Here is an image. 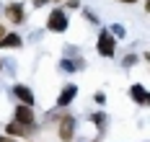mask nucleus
I'll list each match as a JSON object with an SVG mask.
<instances>
[{
    "label": "nucleus",
    "mask_w": 150,
    "mask_h": 142,
    "mask_svg": "<svg viewBox=\"0 0 150 142\" xmlns=\"http://www.w3.org/2000/svg\"><path fill=\"white\" fill-rule=\"evenodd\" d=\"M67 26H70V21H67V13H65L62 8H54V11H49V16H47V29H49V31L62 34Z\"/></svg>",
    "instance_id": "f257e3e1"
},
{
    "label": "nucleus",
    "mask_w": 150,
    "mask_h": 142,
    "mask_svg": "<svg viewBox=\"0 0 150 142\" xmlns=\"http://www.w3.org/2000/svg\"><path fill=\"white\" fill-rule=\"evenodd\" d=\"M96 47H98V54H101V57H114V54H117V39H114V36H111V31H101L98 34V44H96Z\"/></svg>",
    "instance_id": "f03ea898"
},
{
    "label": "nucleus",
    "mask_w": 150,
    "mask_h": 142,
    "mask_svg": "<svg viewBox=\"0 0 150 142\" xmlns=\"http://www.w3.org/2000/svg\"><path fill=\"white\" fill-rule=\"evenodd\" d=\"M57 134H60L62 142H73V137H75V116L62 114L60 116V127H57Z\"/></svg>",
    "instance_id": "7ed1b4c3"
},
{
    "label": "nucleus",
    "mask_w": 150,
    "mask_h": 142,
    "mask_svg": "<svg viewBox=\"0 0 150 142\" xmlns=\"http://www.w3.org/2000/svg\"><path fill=\"white\" fill-rule=\"evenodd\" d=\"M13 122H18V124H23V127H34V122H36V116H34V106L18 103V109H16V119H13Z\"/></svg>",
    "instance_id": "20e7f679"
},
{
    "label": "nucleus",
    "mask_w": 150,
    "mask_h": 142,
    "mask_svg": "<svg viewBox=\"0 0 150 142\" xmlns=\"http://www.w3.org/2000/svg\"><path fill=\"white\" fill-rule=\"evenodd\" d=\"M13 96L18 98V103H26V106H34V103H36V98H34V91H31L29 85H23V83L13 85Z\"/></svg>",
    "instance_id": "39448f33"
},
{
    "label": "nucleus",
    "mask_w": 150,
    "mask_h": 142,
    "mask_svg": "<svg viewBox=\"0 0 150 142\" xmlns=\"http://www.w3.org/2000/svg\"><path fill=\"white\" fill-rule=\"evenodd\" d=\"M5 18L11 21V23H23V18H26V11H23V5L21 3H11V5H5Z\"/></svg>",
    "instance_id": "423d86ee"
},
{
    "label": "nucleus",
    "mask_w": 150,
    "mask_h": 142,
    "mask_svg": "<svg viewBox=\"0 0 150 142\" xmlns=\"http://www.w3.org/2000/svg\"><path fill=\"white\" fill-rule=\"evenodd\" d=\"M75 96H78V85H73V83H70V85H65V88L60 91V98H57V109L70 106V103L75 101Z\"/></svg>",
    "instance_id": "0eeeda50"
},
{
    "label": "nucleus",
    "mask_w": 150,
    "mask_h": 142,
    "mask_svg": "<svg viewBox=\"0 0 150 142\" xmlns=\"http://www.w3.org/2000/svg\"><path fill=\"white\" fill-rule=\"evenodd\" d=\"M21 44H23V39H21V36H18V34H3V39H0V47L3 49H18L21 47Z\"/></svg>",
    "instance_id": "6e6552de"
},
{
    "label": "nucleus",
    "mask_w": 150,
    "mask_h": 142,
    "mask_svg": "<svg viewBox=\"0 0 150 142\" xmlns=\"http://www.w3.org/2000/svg\"><path fill=\"white\" fill-rule=\"evenodd\" d=\"M34 127H23V124H18V122H11V124L5 127V134H11V137H26Z\"/></svg>",
    "instance_id": "1a4fd4ad"
},
{
    "label": "nucleus",
    "mask_w": 150,
    "mask_h": 142,
    "mask_svg": "<svg viewBox=\"0 0 150 142\" xmlns=\"http://www.w3.org/2000/svg\"><path fill=\"white\" fill-rule=\"evenodd\" d=\"M129 93H132V98H135L137 103H148V93H145V88H142V85H132V91H129Z\"/></svg>",
    "instance_id": "9d476101"
},
{
    "label": "nucleus",
    "mask_w": 150,
    "mask_h": 142,
    "mask_svg": "<svg viewBox=\"0 0 150 142\" xmlns=\"http://www.w3.org/2000/svg\"><path fill=\"white\" fill-rule=\"evenodd\" d=\"M91 119H93V124L98 127V129H104V124H106V116H104V114H93Z\"/></svg>",
    "instance_id": "9b49d317"
},
{
    "label": "nucleus",
    "mask_w": 150,
    "mask_h": 142,
    "mask_svg": "<svg viewBox=\"0 0 150 142\" xmlns=\"http://www.w3.org/2000/svg\"><path fill=\"white\" fill-rule=\"evenodd\" d=\"M135 62H137V57H135V54H127V57L122 60V65H124V67H132Z\"/></svg>",
    "instance_id": "f8f14e48"
},
{
    "label": "nucleus",
    "mask_w": 150,
    "mask_h": 142,
    "mask_svg": "<svg viewBox=\"0 0 150 142\" xmlns=\"http://www.w3.org/2000/svg\"><path fill=\"white\" fill-rule=\"evenodd\" d=\"M0 142H16V137H11V134H3V137H0Z\"/></svg>",
    "instance_id": "ddd939ff"
},
{
    "label": "nucleus",
    "mask_w": 150,
    "mask_h": 142,
    "mask_svg": "<svg viewBox=\"0 0 150 142\" xmlns=\"http://www.w3.org/2000/svg\"><path fill=\"white\" fill-rule=\"evenodd\" d=\"M80 5V0H67V8H78Z\"/></svg>",
    "instance_id": "4468645a"
},
{
    "label": "nucleus",
    "mask_w": 150,
    "mask_h": 142,
    "mask_svg": "<svg viewBox=\"0 0 150 142\" xmlns=\"http://www.w3.org/2000/svg\"><path fill=\"white\" fill-rule=\"evenodd\" d=\"M47 3H49V0H34V5H36V8H39V5H47Z\"/></svg>",
    "instance_id": "2eb2a0df"
},
{
    "label": "nucleus",
    "mask_w": 150,
    "mask_h": 142,
    "mask_svg": "<svg viewBox=\"0 0 150 142\" xmlns=\"http://www.w3.org/2000/svg\"><path fill=\"white\" fill-rule=\"evenodd\" d=\"M8 31V29H5V26H3V23H0V39H3V34Z\"/></svg>",
    "instance_id": "dca6fc26"
},
{
    "label": "nucleus",
    "mask_w": 150,
    "mask_h": 142,
    "mask_svg": "<svg viewBox=\"0 0 150 142\" xmlns=\"http://www.w3.org/2000/svg\"><path fill=\"white\" fill-rule=\"evenodd\" d=\"M119 3H129V5H135L137 0H119Z\"/></svg>",
    "instance_id": "f3484780"
},
{
    "label": "nucleus",
    "mask_w": 150,
    "mask_h": 142,
    "mask_svg": "<svg viewBox=\"0 0 150 142\" xmlns=\"http://www.w3.org/2000/svg\"><path fill=\"white\" fill-rule=\"evenodd\" d=\"M0 70H3V60H0Z\"/></svg>",
    "instance_id": "a211bd4d"
}]
</instances>
